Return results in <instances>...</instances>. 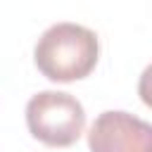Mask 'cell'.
I'll list each match as a JSON object with an SVG mask.
<instances>
[{"mask_svg":"<svg viewBox=\"0 0 152 152\" xmlns=\"http://www.w3.org/2000/svg\"><path fill=\"white\" fill-rule=\"evenodd\" d=\"M26 126L36 140L50 147H69L83 133L86 109L71 93L40 90L26 102Z\"/></svg>","mask_w":152,"mask_h":152,"instance_id":"obj_2","label":"cell"},{"mask_svg":"<svg viewBox=\"0 0 152 152\" xmlns=\"http://www.w3.org/2000/svg\"><path fill=\"white\" fill-rule=\"evenodd\" d=\"M90 152H152V126L124 109L97 114L88 131Z\"/></svg>","mask_w":152,"mask_h":152,"instance_id":"obj_3","label":"cell"},{"mask_svg":"<svg viewBox=\"0 0 152 152\" xmlns=\"http://www.w3.org/2000/svg\"><path fill=\"white\" fill-rule=\"evenodd\" d=\"M100 57L97 33L76 21H57L48 26L33 48L38 71L57 83L86 78Z\"/></svg>","mask_w":152,"mask_h":152,"instance_id":"obj_1","label":"cell"}]
</instances>
